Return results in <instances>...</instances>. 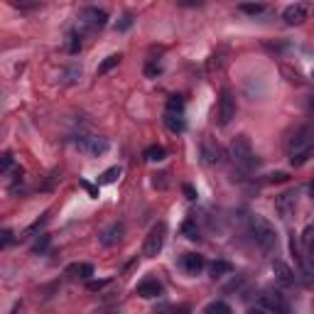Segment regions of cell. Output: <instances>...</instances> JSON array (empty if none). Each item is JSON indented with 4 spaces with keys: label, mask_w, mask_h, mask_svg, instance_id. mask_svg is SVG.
I'll list each match as a JSON object with an SVG mask.
<instances>
[{
    "label": "cell",
    "mask_w": 314,
    "mask_h": 314,
    "mask_svg": "<svg viewBox=\"0 0 314 314\" xmlns=\"http://www.w3.org/2000/svg\"><path fill=\"white\" fill-rule=\"evenodd\" d=\"M204 312L206 314H231V307L226 305V302H209L206 307H204Z\"/></svg>",
    "instance_id": "cell-27"
},
{
    "label": "cell",
    "mask_w": 314,
    "mask_h": 314,
    "mask_svg": "<svg viewBox=\"0 0 314 314\" xmlns=\"http://www.w3.org/2000/svg\"><path fill=\"white\" fill-rule=\"evenodd\" d=\"M302 243H305V251H310V253L314 251V229L312 226L305 229V233H302Z\"/></svg>",
    "instance_id": "cell-32"
},
{
    "label": "cell",
    "mask_w": 314,
    "mask_h": 314,
    "mask_svg": "<svg viewBox=\"0 0 314 314\" xmlns=\"http://www.w3.org/2000/svg\"><path fill=\"white\" fill-rule=\"evenodd\" d=\"M123 233H125V226L123 224H111L106 231H101V236H98V243L103 246V248H111V246H115L120 238H123Z\"/></svg>",
    "instance_id": "cell-14"
},
{
    "label": "cell",
    "mask_w": 314,
    "mask_h": 314,
    "mask_svg": "<svg viewBox=\"0 0 314 314\" xmlns=\"http://www.w3.org/2000/svg\"><path fill=\"white\" fill-rule=\"evenodd\" d=\"M71 143H74V147L79 152H86L91 157H101L111 147L108 138H101V135H76V138H71Z\"/></svg>",
    "instance_id": "cell-6"
},
{
    "label": "cell",
    "mask_w": 314,
    "mask_h": 314,
    "mask_svg": "<svg viewBox=\"0 0 314 314\" xmlns=\"http://www.w3.org/2000/svg\"><path fill=\"white\" fill-rule=\"evenodd\" d=\"M179 7H201L206 0H174Z\"/></svg>",
    "instance_id": "cell-36"
},
{
    "label": "cell",
    "mask_w": 314,
    "mask_h": 314,
    "mask_svg": "<svg viewBox=\"0 0 314 314\" xmlns=\"http://www.w3.org/2000/svg\"><path fill=\"white\" fill-rule=\"evenodd\" d=\"M133 22H135V15H133V12H125V15H123V17L118 20L115 29H118V32H125V29L133 27Z\"/></svg>",
    "instance_id": "cell-30"
},
{
    "label": "cell",
    "mask_w": 314,
    "mask_h": 314,
    "mask_svg": "<svg viewBox=\"0 0 314 314\" xmlns=\"http://www.w3.org/2000/svg\"><path fill=\"white\" fill-rule=\"evenodd\" d=\"M290 253L297 258V263H300V275H302V285L312 290V287H314V263L310 260L307 251L302 248V243H300V236H295V233L290 236Z\"/></svg>",
    "instance_id": "cell-4"
},
{
    "label": "cell",
    "mask_w": 314,
    "mask_h": 314,
    "mask_svg": "<svg viewBox=\"0 0 314 314\" xmlns=\"http://www.w3.org/2000/svg\"><path fill=\"white\" fill-rule=\"evenodd\" d=\"M165 238H167V224H165V221H160V224H155V226L150 229V233L145 236L143 256L145 258L160 256V251L165 248Z\"/></svg>",
    "instance_id": "cell-7"
},
{
    "label": "cell",
    "mask_w": 314,
    "mask_h": 314,
    "mask_svg": "<svg viewBox=\"0 0 314 314\" xmlns=\"http://www.w3.org/2000/svg\"><path fill=\"white\" fill-rule=\"evenodd\" d=\"M290 307H287V302L283 300V295L280 292H263L260 297H258L256 305H251V312H287Z\"/></svg>",
    "instance_id": "cell-8"
},
{
    "label": "cell",
    "mask_w": 314,
    "mask_h": 314,
    "mask_svg": "<svg viewBox=\"0 0 314 314\" xmlns=\"http://www.w3.org/2000/svg\"><path fill=\"white\" fill-rule=\"evenodd\" d=\"M251 236L256 241V246L263 251V253H273L278 248V233H275V226L260 216V214H253L251 216Z\"/></svg>",
    "instance_id": "cell-2"
},
{
    "label": "cell",
    "mask_w": 314,
    "mask_h": 314,
    "mask_svg": "<svg viewBox=\"0 0 314 314\" xmlns=\"http://www.w3.org/2000/svg\"><path fill=\"white\" fill-rule=\"evenodd\" d=\"M47 248H49V236H47V233H42V238H39V241L32 246V253L37 256V253H44Z\"/></svg>",
    "instance_id": "cell-33"
},
{
    "label": "cell",
    "mask_w": 314,
    "mask_h": 314,
    "mask_svg": "<svg viewBox=\"0 0 314 314\" xmlns=\"http://www.w3.org/2000/svg\"><path fill=\"white\" fill-rule=\"evenodd\" d=\"M236 118V98L229 88L221 91V98H219V125L226 128L231 120Z\"/></svg>",
    "instance_id": "cell-9"
},
{
    "label": "cell",
    "mask_w": 314,
    "mask_h": 314,
    "mask_svg": "<svg viewBox=\"0 0 314 314\" xmlns=\"http://www.w3.org/2000/svg\"><path fill=\"white\" fill-rule=\"evenodd\" d=\"M283 74H285V76H290L287 81H292V84H302V76H300L297 71H290L287 66H283Z\"/></svg>",
    "instance_id": "cell-39"
},
{
    "label": "cell",
    "mask_w": 314,
    "mask_h": 314,
    "mask_svg": "<svg viewBox=\"0 0 314 314\" xmlns=\"http://www.w3.org/2000/svg\"><path fill=\"white\" fill-rule=\"evenodd\" d=\"M209 273H211V278L216 280V278L231 275V273H233V265H231L229 260H214V263H211V268H209Z\"/></svg>",
    "instance_id": "cell-20"
},
{
    "label": "cell",
    "mask_w": 314,
    "mask_h": 314,
    "mask_svg": "<svg viewBox=\"0 0 314 314\" xmlns=\"http://www.w3.org/2000/svg\"><path fill=\"white\" fill-rule=\"evenodd\" d=\"M81 187H84V189H86V192H88V194H91V197H93V199L98 197V187H93V184H88L86 179H81Z\"/></svg>",
    "instance_id": "cell-41"
},
{
    "label": "cell",
    "mask_w": 314,
    "mask_h": 314,
    "mask_svg": "<svg viewBox=\"0 0 314 314\" xmlns=\"http://www.w3.org/2000/svg\"><path fill=\"white\" fill-rule=\"evenodd\" d=\"M182 233H184L189 241H199V238H201L199 226H197V221H194V219H187V221L182 224Z\"/></svg>",
    "instance_id": "cell-22"
},
{
    "label": "cell",
    "mask_w": 314,
    "mask_h": 314,
    "mask_svg": "<svg viewBox=\"0 0 314 314\" xmlns=\"http://www.w3.org/2000/svg\"><path fill=\"white\" fill-rule=\"evenodd\" d=\"M224 64H226V54H224V52H216V54H211V57H209L206 69L214 74V71H221V69H224Z\"/></svg>",
    "instance_id": "cell-23"
},
{
    "label": "cell",
    "mask_w": 314,
    "mask_h": 314,
    "mask_svg": "<svg viewBox=\"0 0 314 314\" xmlns=\"http://www.w3.org/2000/svg\"><path fill=\"white\" fill-rule=\"evenodd\" d=\"M179 265H182V270L187 275H199L206 263H204V256H199V253H184L182 260H179Z\"/></svg>",
    "instance_id": "cell-15"
},
{
    "label": "cell",
    "mask_w": 314,
    "mask_h": 314,
    "mask_svg": "<svg viewBox=\"0 0 314 314\" xmlns=\"http://www.w3.org/2000/svg\"><path fill=\"white\" fill-rule=\"evenodd\" d=\"M165 111H172V113H184V98L182 96H170L167 98V108Z\"/></svg>",
    "instance_id": "cell-26"
},
{
    "label": "cell",
    "mask_w": 314,
    "mask_h": 314,
    "mask_svg": "<svg viewBox=\"0 0 314 314\" xmlns=\"http://www.w3.org/2000/svg\"><path fill=\"white\" fill-rule=\"evenodd\" d=\"M307 15H310V7H307L305 2L287 5L285 10H283V20H285L287 25H302V22L307 20Z\"/></svg>",
    "instance_id": "cell-11"
},
{
    "label": "cell",
    "mask_w": 314,
    "mask_h": 314,
    "mask_svg": "<svg viewBox=\"0 0 314 314\" xmlns=\"http://www.w3.org/2000/svg\"><path fill=\"white\" fill-rule=\"evenodd\" d=\"M66 275H74V278H91L93 275V265L91 263H74V265H69L66 268Z\"/></svg>",
    "instance_id": "cell-18"
},
{
    "label": "cell",
    "mask_w": 314,
    "mask_h": 314,
    "mask_svg": "<svg viewBox=\"0 0 314 314\" xmlns=\"http://www.w3.org/2000/svg\"><path fill=\"white\" fill-rule=\"evenodd\" d=\"M310 192H312V197H314V182H312V184H310Z\"/></svg>",
    "instance_id": "cell-43"
},
{
    "label": "cell",
    "mask_w": 314,
    "mask_h": 314,
    "mask_svg": "<svg viewBox=\"0 0 314 314\" xmlns=\"http://www.w3.org/2000/svg\"><path fill=\"white\" fill-rule=\"evenodd\" d=\"M12 241H15L12 231H10V229H5V231H2V248H7V246H10Z\"/></svg>",
    "instance_id": "cell-40"
},
{
    "label": "cell",
    "mask_w": 314,
    "mask_h": 314,
    "mask_svg": "<svg viewBox=\"0 0 314 314\" xmlns=\"http://www.w3.org/2000/svg\"><path fill=\"white\" fill-rule=\"evenodd\" d=\"M120 54H111V57H106L101 64H98V76H103V74H108L111 69H115L118 64H120Z\"/></svg>",
    "instance_id": "cell-24"
},
{
    "label": "cell",
    "mask_w": 314,
    "mask_h": 314,
    "mask_svg": "<svg viewBox=\"0 0 314 314\" xmlns=\"http://www.w3.org/2000/svg\"><path fill=\"white\" fill-rule=\"evenodd\" d=\"M314 152V130L310 125H300L287 138V157L292 167H302Z\"/></svg>",
    "instance_id": "cell-1"
},
{
    "label": "cell",
    "mask_w": 314,
    "mask_h": 314,
    "mask_svg": "<svg viewBox=\"0 0 314 314\" xmlns=\"http://www.w3.org/2000/svg\"><path fill=\"white\" fill-rule=\"evenodd\" d=\"M160 74H162V64H160V61H150V64L145 66V76H147V79H157Z\"/></svg>",
    "instance_id": "cell-31"
},
{
    "label": "cell",
    "mask_w": 314,
    "mask_h": 314,
    "mask_svg": "<svg viewBox=\"0 0 314 314\" xmlns=\"http://www.w3.org/2000/svg\"><path fill=\"white\" fill-rule=\"evenodd\" d=\"M287 179H290V174H287V172H273V174L268 177V182H270V184H275V182H287Z\"/></svg>",
    "instance_id": "cell-37"
},
{
    "label": "cell",
    "mask_w": 314,
    "mask_h": 314,
    "mask_svg": "<svg viewBox=\"0 0 314 314\" xmlns=\"http://www.w3.org/2000/svg\"><path fill=\"white\" fill-rule=\"evenodd\" d=\"M106 22H108V12H106V10H101V7H86V10L79 12V17H76V29H79L81 34H88V32L101 29Z\"/></svg>",
    "instance_id": "cell-5"
},
{
    "label": "cell",
    "mask_w": 314,
    "mask_h": 314,
    "mask_svg": "<svg viewBox=\"0 0 314 314\" xmlns=\"http://www.w3.org/2000/svg\"><path fill=\"white\" fill-rule=\"evenodd\" d=\"M47 216H49V214L44 211V214H42V216H39V219H37V221H34V224H32L29 229H25V233H22V238H29V236H34L37 231H39L42 226H44V224H47Z\"/></svg>",
    "instance_id": "cell-28"
},
{
    "label": "cell",
    "mask_w": 314,
    "mask_h": 314,
    "mask_svg": "<svg viewBox=\"0 0 314 314\" xmlns=\"http://www.w3.org/2000/svg\"><path fill=\"white\" fill-rule=\"evenodd\" d=\"M135 295L143 297V300H155V297L162 295V283L155 280V278H145L143 283L135 285Z\"/></svg>",
    "instance_id": "cell-13"
},
{
    "label": "cell",
    "mask_w": 314,
    "mask_h": 314,
    "mask_svg": "<svg viewBox=\"0 0 314 314\" xmlns=\"http://www.w3.org/2000/svg\"><path fill=\"white\" fill-rule=\"evenodd\" d=\"M152 177H155V179H152V184H155V187H160V189H165V187H167V174H165V172L152 174Z\"/></svg>",
    "instance_id": "cell-38"
},
{
    "label": "cell",
    "mask_w": 314,
    "mask_h": 314,
    "mask_svg": "<svg viewBox=\"0 0 314 314\" xmlns=\"http://www.w3.org/2000/svg\"><path fill=\"white\" fill-rule=\"evenodd\" d=\"M295 206H297V192H285V194H280V197L275 199V209L280 211L283 219H290V216H292Z\"/></svg>",
    "instance_id": "cell-16"
},
{
    "label": "cell",
    "mask_w": 314,
    "mask_h": 314,
    "mask_svg": "<svg viewBox=\"0 0 314 314\" xmlns=\"http://www.w3.org/2000/svg\"><path fill=\"white\" fill-rule=\"evenodd\" d=\"M263 10H265L263 2H243L241 5V12H246V15H260Z\"/></svg>",
    "instance_id": "cell-29"
},
{
    "label": "cell",
    "mask_w": 314,
    "mask_h": 314,
    "mask_svg": "<svg viewBox=\"0 0 314 314\" xmlns=\"http://www.w3.org/2000/svg\"><path fill=\"white\" fill-rule=\"evenodd\" d=\"M81 39H84V34H81L79 29H71V32H69V42H66L69 54H79V52H81Z\"/></svg>",
    "instance_id": "cell-21"
},
{
    "label": "cell",
    "mask_w": 314,
    "mask_h": 314,
    "mask_svg": "<svg viewBox=\"0 0 314 314\" xmlns=\"http://www.w3.org/2000/svg\"><path fill=\"white\" fill-rule=\"evenodd\" d=\"M165 125L170 133H184L187 128V120H184V113H172V111H165Z\"/></svg>",
    "instance_id": "cell-17"
},
{
    "label": "cell",
    "mask_w": 314,
    "mask_h": 314,
    "mask_svg": "<svg viewBox=\"0 0 314 314\" xmlns=\"http://www.w3.org/2000/svg\"><path fill=\"white\" fill-rule=\"evenodd\" d=\"M120 167H118V165H115V167H108V170L103 172V174H101V177H98V184H113L115 179H118V177H120Z\"/></svg>",
    "instance_id": "cell-25"
},
{
    "label": "cell",
    "mask_w": 314,
    "mask_h": 314,
    "mask_svg": "<svg viewBox=\"0 0 314 314\" xmlns=\"http://www.w3.org/2000/svg\"><path fill=\"white\" fill-rule=\"evenodd\" d=\"M201 160H204V165H221L224 162V150L214 138L201 140Z\"/></svg>",
    "instance_id": "cell-10"
},
{
    "label": "cell",
    "mask_w": 314,
    "mask_h": 314,
    "mask_svg": "<svg viewBox=\"0 0 314 314\" xmlns=\"http://www.w3.org/2000/svg\"><path fill=\"white\" fill-rule=\"evenodd\" d=\"M10 170H12V155H10V152H5V155L0 157V172H2V174H7Z\"/></svg>",
    "instance_id": "cell-34"
},
{
    "label": "cell",
    "mask_w": 314,
    "mask_h": 314,
    "mask_svg": "<svg viewBox=\"0 0 314 314\" xmlns=\"http://www.w3.org/2000/svg\"><path fill=\"white\" fill-rule=\"evenodd\" d=\"M231 160L241 167V170H253L256 162V152H253V145H251V138L248 135H236L229 145Z\"/></svg>",
    "instance_id": "cell-3"
},
{
    "label": "cell",
    "mask_w": 314,
    "mask_h": 314,
    "mask_svg": "<svg viewBox=\"0 0 314 314\" xmlns=\"http://www.w3.org/2000/svg\"><path fill=\"white\" fill-rule=\"evenodd\" d=\"M184 194H187V199H189V201H194L197 197H199V194H197V189H194L192 184H184Z\"/></svg>",
    "instance_id": "cell-42"
},
{
    "label": "cell",
    "mask_w": 314,
    "mask_h": 314,
    "mask_svg": "<svg viewBox=\"0 0 314 314\" xmlns=\"http://www.w3.org/2000/svg\"><path fill=\"white\" fill-rule=\"evenodd\" d=\"M273 273H275V280L280 283V285H285V287H292L295 285V280H297V275H295V270L287 265L285 260H273Z\"/></svg>",
    "instance_id": "cell-12"
},
{
    "label": "cell",
    "mask_w": 314,
    "mask_h": 314,
    "mask_svg": "<svg viewBox=\"0 0 314 314\" xmlns=\"http://www.w3.org/2000/svg\"><path fill=\"white\" fill-rule=\"evenodd\" d=\"M165 157H167V150L162 145H150L143 152V160H147V162H162Z\"/></svg>",
    "instance_id": "cell-19"
},
{
    "label": "cell",
    "mask_w": 314,
    "mask_h": 314,
    "mask_svg": "<svg viewBox=\"0 0 314 314\" xmlns=\"http://www.w3.org/2000/svg\"><path fill=\"white\" fill-rule=\"evenodd\" d=\"M108 283H111V280H88V283H86V287H88L91 292H98V290H103Z\"/></svg>",
    "instance_id": "cell-35"
}]
</instances>
